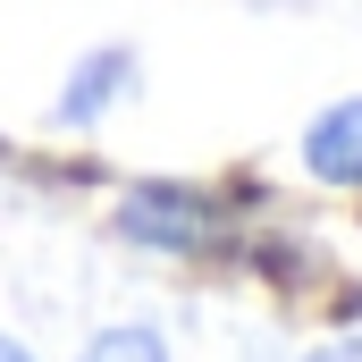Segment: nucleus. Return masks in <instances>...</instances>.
Wrapping results in <instances>:
<instances>
[{"label":"nucleus","mask_w":362,"mask_h":362,"mask_svg":"<svg viewBox=\"0 0 362 362\" xmlns=\"http://www.w3.org/2000/svg\"><path fill=\"white\" fill-rule=\"evenodd\" d=\"M303 169L320 185H354L362 194V93L337 101V110H320V118L303 127Z\"/></svg>","instance_id":"f257e3e1"},{"label":"nucleus","mask_w":362,"mask_h":362,"mask_svg":"<svg viewBox=\"0 0 362 362\" xmlns=\"http://www.w3.org/2000/svg\"><path fill=\"white\" fill-rule=\"evenodd\" d=\"M127 85H135V51H93L85 68L68 76V93L51 101V118H59V127H101L110 101H118Z\"/></svg>","instance_id":"f03ea898"},{"label":"nucleus","mask_w":362,"mask_h":362,"mask_svg":"<svg viewBox=\"0 0 362 362\" xmlns=\"http://www.w3.org/2000/svg\"><path fill=\"white\" fill-rule=\"evenodd\" d=\"M303 362H362V329H354V337H329V346H312Z\"/></svg>","instance_id":"7ed1b4c3"},{"label":"nucleus","mask_w":362,"mask_h":362,"mask_svg":"<svg viewBox=\"0 0 362 362\" xmlns=\"http://www.w3.org/2000/svg\"><path fill=\"white\" fill-rule=\"evenodd\" d=\"M0 362H34V354H25V346H17V337H0Z\"/></svg>","instance_id":"20e7f679"}]
</instances>
